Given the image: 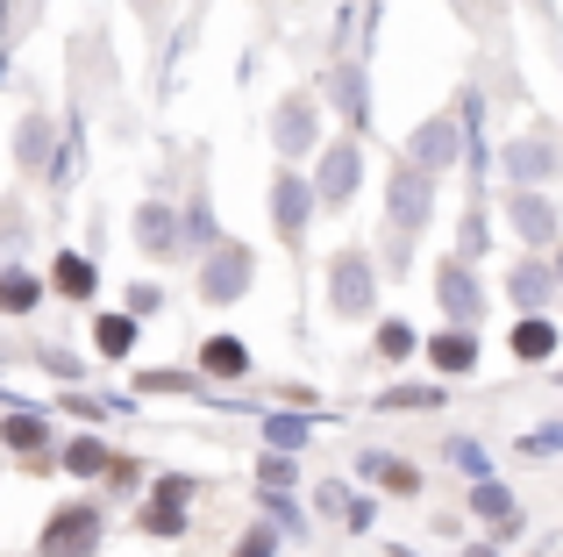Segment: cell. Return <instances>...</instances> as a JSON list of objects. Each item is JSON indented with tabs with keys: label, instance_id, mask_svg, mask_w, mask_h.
I'll list each match as a JSON object with an SVG mask.
<instances>
[{
	"label": "cell",
	"instance_id": "obj_1",
	"mask_svg": "<svg viewBox=\"0 0 563 557\" xmlns=\"http://www.w3.org/2000/svg\"><path fill=\"white\" fill-rule=\"evenodd\" d=\"M385 215H393V272L407 265V237H421L428 229V215H435V179L428 172H413V165H399L393 179H385Z\"/></svg>",
	"mask_w": 563,
	"mask_h": 557
},
{
	"label": "cell",
	"instance_id": "obj_2",
	"mask_svg": "<svg viewBox=\"0 0 563 557\" xmlns=\"http://www.w3.org/2000/svg\"><path fill=\"white\" fill-rule=\"evenodd\" d=\"M100 536H108V515H100L93 501H71V507H57L51 522H43V557H93L100 550Z\"/></svg>",
	"mask_w": 563,
	"mask_h": 557
},
{
	"label": "cell",
	"instance_id": "obj_3",
	"mask_svg": "<svg viewBox=\"0 0 563 557\" xmlns=\"http://www.w3.org/2000/svg\"><path fill=\"white\" fill-rule=\"evenodd\" d=\"M372 301H378L372 258H364V251H335L329 258V307H335V321H364V315H372Z\"/></svg>",
	"mask_w": 563,
	"mask_h": 557
},
{
	"label": "cell",
	"instance_id": "obj_4",
	"mask_svg": "<svg viewBox=\"0 0 563 557\" xmlns=\"http://www.w3.org/2000/svg\"><path fill=\"white\" fill-rule=\"evenodd\" d=\"M250 272H257V258H250V243H214L200 265V301L214 307H235L250 293Z\"/></svg>",
	"mask_w": 563,
	"mask_h": 557
},
{
	"label": "cell",
	"instance_id": "obj_5",
	"mask_svg": "<svg viewBox=\"0 0 563 557\" xmlns=\"http://www.w3.org/2000/svg\"><path fill=\"white\" fill-rule=\"evenodd\" d=\"M456 151H464V129H456V114H428V122L413 129V143H407V165L435 179V172L456 165Z\"/></svg>",
	"mask_w": 563,
	"mask_h": 557
},
{
	"label": "cell",
	"instance_id": "obj_6",
	"mask_svg": "<svg viewBox=\"0 0 563 557\" xmlns=\"http://www.w3.org/2000/svg\"><path fill=\"white\" fill-rule=\"evenodd\" d=\"M435 301H442V315H450L456 329H471V321L485 315V286L471 278L464 258H442V265H435Z\"/></svg>",
	"mask_w": 563,
	"mask_h": 557
},
{
	"label": "cell",
	"instance_id": "obj_7",
	"mask_svg": "<svg viewBox=\"0 0 563 557\" xmlns=\"http://www.w3.org/2000/svg\"><path fill=\"white\" fill-rule=\"evenodd\" d=\"M186 501H192V479L186 472H165L143 501V529L151 536H186Z\"/></svg>",
	"mask_w": 563,
	"mask_h": 557
},
{
	"label": "cell",
	"instance_id": "obj_8",
	"mask_svg": "<svg viewBox=\"0 0 563 557\" xmlns=\"http://www.w3.org/2000/svg\"><path fill=\"white\" fill-rule=\"evenodd\" d=\"M272 215H278V237L300 251V237H307V215H314V186L300 179V172H278L272 179Z\"/></svg>",
	"mask_w": 563,
	"mask_h": 557
},
{
	"label": "cell",
	"instance_id": "obj_9",
	"mask_svg": "<svg viewBox=\"0 0 563 557\" xmlns=\"http://www.w3.org/2000/svg\"><path fill=\"white\" fill-rule=\"evenodd\" d=\"M357 179H364V157H357V143H329V151H321V172H314V200L343 208V200L357 194Z\"/></svg>",
	"mask_w": 563,
	"mask_h": 557
},
{
	"label": "cell",
	"instance_id": "obj_10",
	"mask_svg": "<svg viewBox=\"0 0 563 557\" xmlns=\"http://www.w3.org/2000/svg\"><path fill=\"white\" fill-rule=\"evenodd\" d=\"M499 165H507L521 186H536V179H556L563 172V151H556V136H521V143L499 151Z\"/></svg>",
	"mask_w": 563,
	"mask_h": 557
},
{
	"label": "cell",
	"instance_id": "obj_11",
	"mask_svg": "<svg viewBox=\"0 0 563 557\" xmlns=\"http://www.w3.org/2000/svg\"><path fill=\"white\" fill-rule=\"evenodd\" d=\"M272 143H278L286 157L314 151V94H286V100H278V114H272Z\"/></svg>",
	"mask_w": 563,
	"mask_h": 557
},
{
	"label": "cell",
	"instance_id": "obj_12",
	"mask_svg": "<svg viewBox=\"0 0 563 557\" xmlns=\"http://www.w3.org/2000/svg\"><path fill=\"white\" fill-rule=\"evenodd\" d=\"M507 215H514V229H521L536 251H550L556 243V200L550 194H536V186H521V194L507 200Z\"/></svg>",
	"mask_w": 563,
	"mask_h": 557
},
{
	"label": "cell",
	"instance_id": "obj_13",
	"mask_svg": "<svg viewBox=\"0 0 563 557\" xmlns=\"http://www.w3.org/2000/svg\"><path fill=\"white\" fill-rule=\"evenodd\" d=\"M428 364H435V379L478 372V336H471V329H435V336H428Z\"/></svg>",
	"mask_w": 563,
	"mask_h": 557
},
{
	"label": "cell",
	"instance_id": "obj_14",
	"mask_svg": "<svg viewBox=\"0 0 563 557\" xmlns=\"http://www.w3.org/2000/svg\"><path fill=\"white\" fill-rule=\"evenodd\" d=\"M357 472L372 479V487L399 493V501H413V493H421V472H413L407 458H393V450H364V458H357Z\"/></svg>",
	"mask_w": 563,
	"mask_h": 557
},
{
	"label": "cell",
	"instance_id": "obj_15",
	"mask_svg": "<svg viewBox=\"0 0 563 557\" xmlns=\"http://www.w3.org/2000/svg\"><path fill=\"white\" fill-rule=\"evenodd\" d=\"M329 94H335V108H343L350 129L372 122V86H364V65H335L329 72Z\"/></svg>",
	"mask_w": 563,
	"mask_h": 557
},
{
	"label": "cell",
	"instance_id": "obj_16",
	"mask_svg": "<svg viewBox=\"0 0 563 557\" xmlns=\"http://www.w3.org/2000/svg\"><path fill=\"white\" fill-rule=\"evenodd\" d=\"M471 515H478V522H499V536L521 529V507H514V493L499 487V479H478V487H471Z\"/></svg>",
	"mask_w": 563,
	"mask_h": 557
},
{
	"label": "cell",
	"instance_id": "obj_17",
	"mask_svg": "<svg viewBox=\"0 0 563 557\" xmlns=\"http://www.w3.org/2000/svg\"><path fill=\"white\" fill-rule=\"evenodd\" d=\"M200 372L207 379H243L250 372V343L243 336H207L200 343Z\"/></svg>",
	"mask_w": 563,
	"mask_h": 557
},
{
	"label": "cell",
	"instance_id": "obj_18",
	"mask_svg": "<svg viewBox=\"0 0 563 557\" xmlns=\"http://www.w3.org/2000/svg\"><path fill=\"white\" fill-rule=\"evenodd\" d=\"M136 243L151 258H172V251H179V215L157 208V200H151V208H136Z\"/></svg>",
	"mask_w": 563,
	"mask_h": 557
},
{
	"label": "cell",
	"instance_id": "obj_19",
	"mask_svg": "<svg viewBox=\"0 0 563 557\" xmlns=\"http://www.w3.org/2000/svg\"><path fill=\"white\" fill-rule=\"evenodd\" d=\"M507 293L528 307V315H536L542 301H556V272L542 265V258H528V265H514V272H507Z\"/></svg>",
	"mask_w": 563,
	"mask_h": 557
},
{
	"label": "cell",
	"instance_id": "obj_20",
	"mask_svg": "<svg viewBox=\"0 0 563 557\" xmlns=\"http://www.w3.org/2000/svg\"><path fill=\"white\" fill-rule=\"evenodd\" d=\"M563 350V329L556 321H542V315H528L521 329H514V358H528V364H542V358H556Z\"/></svg>",
	"mask_w": 563,
	"mask_h": 557
},
{
	"label": "cell",
	"instance_id": "obj_21",
	"mask_svg": "<svg viewBox=\"0 0 563 557\" xmlns=\"http://www.w3.org/2000/svg\"><path fill=\"white\" fill-rule=\"evenodd\" d=\"M0 436H8V450H22V458L51 444V429H43V415H36V407H14V415L0 422Z\"/></svg>",
	"mask_w": 563,
	"mask_h": 557
},
{
	"label": "cell",
	"instance_id": "obj_22",
	"mask_svg": "<svg viewBox=\"0 0 563 557\" xmlns=\"http://www.w3.org/2000/svg\"><path fill=\"white\" fill-rule=\"evenodd\" d=\"M485 251H493V222H485V200H471L464 229H456V258H464V265H478Z\"/></svg>",
	"mask_w": 563,
	"mask_h": 557
},
{
	"label": "cell",
	"instance_id": "obj_23",
	"mask_svg": "<svg viewBox=\"0 0 563 557\" xmlns=\"http://www.w3.org/2000/svg\"><path fill=\"white\" fill-rule=\"evenodd\" d=\"M57 293H65V301H93V286H100V278H93V265H86V258L79 251H65V258H57Z\"/></svg>",
	"mask_w": 563,
	"mask_h": 557
},
{
	"label": "cell",
	"instance_id": "obj_24",
	"mask_svg": "<svg viewBox=\"0 0 563 557\" xmlns=\"http://www.w3.org/2000/svg\"><path fill=\"white\" fill-rule=\"evenodd\" d=\"M413 407H442V379L435 386H385L378 393V415H413Z\"/></svg>",
	"mask_w": 563,
	"mask_h": 557
},
{
	"label": "cell",
	"instance_id": "obj_25",
	"mask_svg": "<svg viewBox=\"0 0 563 557\" xmlns=\"http://www.w3.org/2000/svg\"><path fill=\"white\" fill-rule=\"evenodd\" d=\"M43 301V286H36V278H29V272H0V315H29V307H36Z\"/></svg>",
	"mask_w": 563,
	"mask_h": 557
},
{
	"label": "cell",
	"instance_id": "obj_26",
	"mask_svg": "<svg viewBox=\"0 0 563 557\" xmlns=\"http://www.w3.org/2000/svg\"><path fill=\"white\" fill-rule=\"evenodd\" d=\"M65 472H79V479H100V472H114L108 444H93V436H79V444H65Z\"/></svg>",
	"mask_w": 563,
	"mask_h": 557
},
{
	"label": "cell",
	"instance_id": "obj_27",
	"mask_svg": "<svg viewBox=\"0 0 563 557\" xmlns=\"http://www.w3.org/2000/svg\"><path fill=\"white\" fill-rule=\"evenodd\" d=\"M93 343L108 350V358H129V350H136V315H100Z\"/></svg>",
	"mask_w": 563,
	"mask_h": 557
},
{
	"label": "cell",
	"instance_id": "obj_28",
	"mask_svg": "<svg viewBox=\"0 0 563 557\" xmlns=\"http://www.w3.org/2000/svg\"><path fill=\"white\" fill-rule=\"evenodd\" d=\"M79 165H86V136H79V122H71L65 143H57V157H51V186H71V179H79Z\"/></svg>",
	"mask_w": 563,
	"mask_h": 557
},
{
	"label": "cell",
	"instance_id": "obj_29",
	"mask_svg": "<svg viewBox=\"0 0 563 557\" xmlns=\"http://www.w3.org/2000/svg\"><path fill=\"white\" fill-rule=\"evenodd\" d=\"M264 444H272L278 458H292V450L307 444V415H264Z\"/></svg>",
	"mask_w": 563,
	"mask_h": 557
},
{
	"label": "cell",
	"instance_id": "obj_30",
	"mask_svg": "<svg viewBox=\"0 0 563 557\" xmlns=\"http://www.w3.org/2000/svg\"><path fill=\"white\" fill-rule=\"evenodd\" d=\"M14 151H22V165H43V151H51V122H43V114H29L22 136H14Z\"/></svg>",
	"mask_w": 563,
	"mask_h": 557
},
{
	"label": "cell",
	"instance_id": "obj_31",
	"mask_svg": "<svg viewBox=\"0 0 563 557\" xmlns=\"http://www.w3.org/2000/svg\"><path fill=\"white\" fill-rule=\"evenodd\" d=\"M257 479H264V493H286L292 479H300V465H292V458H278V450H272V458L257 465Z\"/></svg>",
	"mask_w": 563,
	"mask_h": 557
},
{
	"label": "cell",
	"instance_id": "obj_32",
	"mask_svg": "<svg viewBox=\"0 0 563 557\" xmlns=\"http://www.w3.org/2000/svg\"><path fill=\"white\" fill-rule=\"evenodd\" d=\"M407 350H413V329L407 321H385L378 329V358H407Z\"/></svg>",
	"mask_w": 563,
	"mask_h": 557
},
{
	"label": "cell",
	"instance_id": "obj_33",
	"mask_svg": "<svg viewBox=\"0 0 563 557\" xmlns=\"http://www.w3.org/2000/svg\"><path fill=\"white\" fill-rule=\"evenodd\" d=\"M521 450H528V458H550V450H563V422H550V429H528Z\"/></svg>",
	"mask_w": 563,
	"mask_h": 557
},
{
	"label": "cell",
	"instance_id": "obj_34",
	"mask_svg": "<svg viewBox=\"0 0 563 557\" xmlns=\"http://www.w3.org/2000/svg\"><path fill=\"white\" fill-rule=\"evenodd\" d=\"M450 458H456V465H464V472H471V487H478V479H485V450H478V444H464V436H456V444H450Z\"/></svg>",
	"mask_w": 563,
	"mask_h": 557
},
{
	"label": "cell",
	"instance_id": "obj_35",
	"mask_svg": "<svg viewBox=\"0 0 563 557\" xmlns=\"http://www.w3.org/2000/svg\"><path fill=\"white\" fill-rule=\"evenodd\" d=\"M235 557H278V536L272 529H250L243 544H235Z\"/></svg>",
	"mask_w": 563,
	"mask_h": 557
},
{
	"label": "cell",
	"instance_id": "obj_36",
	"mask_svg": "<svg viewBox=\"0 0 563 557\" xmlns=\"http://www.w3.org/2000/svg\"><path fill=\"white\" fill-rule=\"evenodd\" d=\"M157 301H165L157 286H129V315H157Z\"/></svg>",
	"mask_w": 563,
	"mask_h": 557
},
{
	"label": "cell",
	"instance_id": "obj_37",
	"mask_svg": "<svg viewBox=\"0 0 563 557\" xmlns=\"http://www.w3.org/2000/svg\"><path fill=\"white\" fill-rule=\"evenodd\" d=\"M264 507H272V522H278V529H300V515H292V501H286V493H264Z\"/></svg>",
	"mask_w": 563,
	"mask_h": 557
},
{
	"label": "cell",
	"instance_id": "obj_38",
	"mask_svg": "<svg viewBox=\"0 0 563 557\" xmlns=\"http://www.w3.org/2000/svg\"><path fill=\"white\" fill-rule=\"evenodd\" d=\"M464 557H499V550H493V544H478V550H464Z\"/></svg>",
	"mask_w": 563,
	"mask_h": 557
},
{
	"label": "cell",
	"instance_id": "obj_39",
	"mask_svg": "<svg viewBox=\"0 0 563 557\" xmlns=\"http://www.w3.org/2000/svg\"><path fill=\"white\" fill-rule=\"evenodd\" d=\"M550 272H556V286H563V251H556V265H550Z\"/></svg>",
	"mask_w": 563,
	"mask_h": 557
},
{
	"label": "cell",
	"instance_id": "obj_40",
	"mask_svg": "<svg viewBox=\"0 0 563 557\" xmlns=\"http://www.w3.org/2000/svg\"><path fill=\"white\" fill-rule=\"evenodd\" d=\"M393 557H407V550H393Z\"/></svg>",
	"mask_w": 563,
	"mask_h": 557
}]
</instances>
